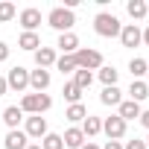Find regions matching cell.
<instances>
[{
  "label": "cell",
  "instance_id": "1",
  "mask_svg": "<svg viewBox=\"0 0 149 149\" xmlns=\"http://www.w3.org/2000/svg\"><path fill=\"white\" fill-rule=\"evenodd\" d=\"M73 58H76V67L79 70H100L102 67V53L100 50H91V47H79L76 53H73Z\"/></svg>",
  "mask_w": 149,
  "mask_h": 149
},
{
  "label": "cell",
  "instance_id": "2",
  "mask_svg": "<svg viewBox=\"0 0 149 149\" xmlns=\"http://www.w3.org/2000/svg\"><path fill=\"white\" fill-rule=\"evenodd\" d=\"M94 29H97V35H102V38H114V35H120L123 24H120L114 15H108V12H100V15L94 18Z\"/></svg>",
  "mask_w": 149,
  "mask_h": 149
},
{
  "label": "cell",
  "instance_id": "3",
  "mask_svg": "<svg viewBox=\"0 0 149 149\" xmlns=\"http://www.w3.org/2000/svg\"><path fill=\"white\" fill-rule=\"evenodd\" d=\"M50 105H53L50 94H26L21 100V111L24 114H44V111H50Z\"/></svg>",
  "mask_w": 149,
  "mask_h": 149
},
{
  "label": "cell",
  "instance_id": "4",
  "mask_svg": "<svg viewBox=\"0 0 149 149\" xmlns=\"http://www.w3.org/2000/svg\"><path fill=\"white\" fill-rule=\"evenodd\" d=\"M50 26L53 29H58V32H70V26L76 24V18H73V12L70 9H64V6H56L53 12H50Z\"/></svg>",
  "mask_w": 149,
  "mask_h": 149
},
{
  "label": "cell",
  "instance_id": "5",
  "mask_svg": "<svg viewBox=\"0 0 149 149\" xmlns=\"http://www.w3.org/2000/svg\"><path fill=\"white\" fill-rule=\"evenodd\" d=\"M6 85H9L12 91H18V94H21V91H26V88H29V70H26V67H21V64H18V67H12V70H9V76H6Z\"/></svg>",
  "mask_w": 149,
  "mask_h": 149
},
{
  "label": "cell",
  "instance_id": "6",
  "mask_svg": "<svg viewBox=\"0 0 149 149\" xmlns=\"http://www.w3.org/2000/svg\"><path fill=\"white\" fill-rule=\"evenodd\" d=\"M102 132L108 134V140H120L126 134V120H120L117 114H111V117L102 120Z\"/></svg>",
  "mask_w": 149,
  "mask_h": 149
},
{
  "label": "cell",
  "instance_id": "7",
  "mask_svg": "<svg viewBox=\"0 0 149 149\" xmlns=\"http://www.w3.org/2000/svg\"><path fill=\"white\" fill-rule=\"evenodd\" d=\"M120 41H123V47H137V44H143L140 26H137V24H126V26L120 29Z\"/></svg>",
  "mask_w": 149,
  "mask_h": 149
},
{
  "label": "cell",
  "instance_id": "8",
  "mask_svg": "<svg viewBox=\"0 0 149 149\" xmlns=\"http://www.w3.org/2000/svg\"><path fill=\"white\" fill-rule=\"evenodd\" d=\"M47 134V120L41 117V114H32L29 120H26V137H44Z\"/></svg>",
  "mask_w": 149,
  "mask_h": 149
},
{
  "label": "cell",
  "instance_id": "9",
  "mask_svg": "<svg viewBox=\"0 0 149 149\" xmlns=\"http://www.w3.org/2000/svg\"><path fill=\"white\" fill-rule=\"evenodd\" d=\"M29 88H35V94H44L50 88V70H32L29 73Z\"/></svg>",
  "mask_w": 149,
  "mask_h": 149
},
{
  "label": "cell",
  "instance_id": "10",
  "mask_svg": "<svg viewBox=\"0 0 149 149\" xmlns=\"http://www.w3.org/2000/svg\"><path fill=\"white\" fill-rule=\"evenodd\" d=\"M3 146H6V149H26V146H29V143H26V132H21V129H9Z\"/></svg>",
  "mask_w": 149,
  "mask_h": 149
},
{
  "label": "cell",
  "instance_id": "11",
  "mask_svg": "<svg viewBox=\"0 0 149 149\" xmlns=\"http://www.w3.org/2000/svg\"><path fill=\"white\" fill-rule=\"evenodd\" d=\"M117 108H120V111H117V117H120V120H126V123L140 117V105H137V102H132V100H123Z\"/></svg>",
  "mask_w": 149,
  "mask_h": 149
},
{
  "label": "cell",
  "instance_id": "12",
  "mask_svg": "<svg viewBox=\"0 0 149 149\" xmlns=\"http://www.w3.org/2000/svg\"><path fill=\"white\" fill-rule=\"evenodd\" d=\"M38 24H41V12H38V9H32V6H29V9H24V12H21V26H24L26 32H32Z\"/></svg>",
  "mask_w": 149,
  "mask_h": 149
},
{
  "label": "cell",
  "instance_id": "13",
  "mask_svg": "<svg viewBox=\"0 0 149 149\" xmlns=\"http://www.w3.org/2000/svg\"><path fill=\"white\" fill-rule=\"evenodd\" d=\"M61 140H64V146H70V149H82V146H85V134H82V129H76V126L67 129Z\"/></svg>",
  "mask_w": 149,
  "mask_h": 149
},
{
  "label": "cell",
  "instance_id": "14",
  "mask_svg": "<svg viewBox=\"0 0 149 149\" xmlns=\"http://www.w3.org/2000/svg\"><path fill=\"white\" fill-rule=\"evenodd\" d=\"M58 47H61L64 56H73V53L79 50V38L73 35V32H61V35H58Z\"/></svg>",
  "mask_w": 149,
  "mask_h": 149
},
{
  "label": "cell",
  "instance_id": "15",
  "mask_svg": "<svg viewBox=\"0 0 149 149\" xmlns=\"http://www.w3.org/2000/svg\"><path fill=\"white\" fill-rule=\"evenodd\" d=\"M35 64H38L41 70H47L50 64H56V53H53V47H38V50H35Z\"/></svg>",
  "mask_w": 149,
  "mask_h": 149
},
{
  "label": "cell",
  "instance_id": "16",
  "mask_svg": "<svg viewBox=\"0 0 149 149\" xmlns=\"http://www.w3.org/2000/svg\"><path fill=\"white\" fill-rule=\"evenodd\" d=\"M129 97H132V102H143L146 97H149V85L146 82H140V79H132V88H129Z\"/></svg>",
  "mask_w": 149,
  "mask_h": 149
},
{
  "label": "cell",
  "instance_id": "17",
  "mask_svg": "<svg viewBox=\"0 0 149 149\" xmlns=\"http://www.w3.org/2000/svg\"><path fill=\"white\" fill-rule=\"evenodd\" d=\"M24 120V111H21V105H9V108H3V123L9 126V129H18V123Z\"/></svg>",
  "mask_w": 149,
  "mask_h": 149
},
{
  "label": "cell",
  "instance_id": "18",
  "mask_svg": "<svg viewBox=\"0 0 149 149\" xmlns=\"http://www.w3.org/2000/svg\"><path fill=\"white\" fill-rule=\"evenodd\" d=\"M100 102H102V105H120V102H123V97H120V88H117V85H111V88H102V94H100Z\"/></svg>",
  "mask_w": 149,
  "mask_h": 149
},
{
  "label": "cell",
  "instance_id": "19",
  "mask_svg": "<svg viewBox=\"0 0 149 149\" xmlns=\"http://www.w3.org/2000/svg\"><path fill=\"white\" fill-rule=\"evenodd\" d=\"M100 132H102V120L88 114V117L82 120V134H85V137H94V134H100Z\"/></svg>",
  "mask_w": 149,
  "mask_h": 149
},
{
  "label": "cell",
  "instance_id": "20",
  "mask_svg": "<svg viewBox=\"0 0 149 149\" xmlns=\"http://www.w3.org/2000/svg\"><path fill=\"white\" fill-rule=\"evenodd\" d=\"M91 82H94V73H91V70H79V67H76V73H73V85H76L79 91H88V88H91Z\"/></svg>",
  "mask_w": 149,
  "mask_h": 149
},
{
  "label": "cell",
  "instance_id": "21",
  "mask_svg": "<svg viewBox=\"0 0 149 149\" xmlns=\"http://www.w3.org/2000/svg\"><path fill=\"white\" fill-rule=\"evenodd\" d=\"M18 47H21V50H32V53H35V50L41 47V38H38L35 32H24V35L18 38Z\"/></svg>",
  "mask_w": 149,
  "mask_h": 149
},
{
  "label": "cell",
  "instance_id": "22",
  "mask_svg": "<svg viewBox=\"0 0 149 149\" xmlns=\"http://www.w3.org/2000/svg\"><path fill=\"white\" fill-rule=\"evenodd\" d=\"M64 117H67L70 123H79V120H85V117H88V108H85L82 102H76V105H70V108L64 111Z\"/></svg>",
  "mask_w": 149,
  "mask_h": 149
},
{
  "label": "cell",
  "instance_id": "23",
  "mask_svg": "<svg viewBox=\"0 0 149 149\" xmlns=\"http://www.w3.org/2000/svg\"><path fill=\"white\" fill-rule=\"evenodd\" d=\"M126 9H129V15H132L134 21L146 18V3H143V0H129V3H126Z\"/></svg>",
  "mask_w": 149,
  "mask_h": 149
},
{
  "label": "cell",
  "instance_id": "24",
  "mask_svg": "<svg viewBox=\"0 0 149 149\" xmlns=\"http://www.w3.org/2000/svg\"><path fill=\"white\" fill-rule=\"evenodd\" d=\"M41 149H64V140H61V134H44L41 137Z\"/></svg>",
  "mask_w": 149,
  "mask_h": 149
},
{
  "label": "cell",
  "instance_id": "25",
  "mask_svg": "<svg viewBox=\"0 0 149 149\" xmlns=\"http://www.w3.org/2000/svg\"><path fill=\"white\" fill-rule=\"evenodd\" d=\"M117 76H120V73H117L114 67H100V82H102L105 88H111V85H117Z\"/></svg>",
  "mask_w": 149,
  "mask_h": 149
},
{
  "label": "cell",
  "instance_id": "26",
  "mask_svg": "<svg viewBox=\"0 0 149 149\" xmlns=\"http://www.w3.org/2000/svg\"><path fill=\"white\" fill-rule=\"evenodd\" d=\"M61 94H64V100H67L70 105H76V102L82 100V91L73 85V82H64V91H61Z\"/></svg>",
  "mask_w": 149,
  "mask_h": 149
},
{
  "label": "cell",
  "instance_id": "27",
  "mask_svg": "<svg viewBox=\"0 0 149 149\" xmlns=\"http://www.w3.org/2000/svg\"><path fill=\"white\" fill-rule=\"evenodd\" d=\"M56 67L61 70V76L64 73H76V58L73 56H61V58H56Z\"/></svg>",
  "mask_w": 149,
  "mask_h": 149
},
{
  "label": "cell",
  "instance_id": "28",
  "mask_svg": "<svg viewBox=\"0 0 149 149\" xmlns=\"http://www.w3.org/2000/svg\"><path fill=\"white\" fill-rule=\"evenodd\" d=\"M15 15H18L15 3H9V0H3V3H0V24H9V21H12Z\"/></svg>",
  "mask_w": 149,
  "mask_h": 149
},
{
  "label": "cell",
  "instance_id": "29",
  "mask_svg": "<svg viewBox=\"0 0 149 149\" xmlns=\"http://www.w3.org/2000/svg\"><path fill=\"white\" fill-rule=\"evenodd\" d=\"M129 70H132V76H134V79H140V76H146L149 64H146L143 58H132V61H129Z\"/></svg>",
  "mask_w": 149,
  "mask_h": 149
},
{
  "label": "cell",
  "instance_id": "30",
  "mask_svg": "<svg viewBox=\"0 0 149 149\" xmlns=\"http://www.w3.org/2000/svg\"><path fill=\"white\" fill-rule=\"evenodd\" d=\"M123 149H146V140H137V137H134V140H129Z\"/></svg>",
  "mask_w": 149,
  "mask_h": 149
},
{
  "label": "cell",
  "instance_id": "31",
  "mask_svg": "<svg viewBox=\"0 0 149 149\" xmlns=\"http://www.w3.org/2000/svg\"><path fill=\"white\" fill-rule=\"evenodd\" d=\"M6 58H9V47L0 41V61H6Z\"/></svg>",
  "mask_w": 149,
  "mask_h": 149
},
{
  "label": "cell",
  "instance_id": "32",
  "mask_svg": "<svg viewBox=\"0 0 149 149\" xmlns=\"http://www.w3.org/2000/svg\"><path fill=\"white\" fill-rule=\"evenodd\" d=\"M102 149H123V143H120V140H108Z\"/></svg>",
  "mask_w": 149,
  "mask_h": 149
},
{
  "label": "cell",
  "instance_id": "33",
  "mask_svg": "<svg viewBox=\"0 0 149 149\" xmlns=\"http://www.w3.org/2000/svg\"><path fill=\"white\" fill-rule=\"evenodd\" d=\"M137 120H140V123L149 129V111H140V117H137Z\"/></svg>",
  "mask_w": 149,
  "mask_h": 149
},
{
  "label": "cell",
  "instance_id": "34",
  "mask_svg": "<svg viewBox=\"0 0 149 149\" xmlns=\"http://www.w3.org/2000/svg\"><path fill=\"white\" fill-rule=\"evenodd\" d=\"M6 91H9V85H6V79H3V76H0V97H3Z\"/></svg>",
  "mask_w": 149,
  "mask_h": 149
},
{
  "label": "cell",
  "instance_id": "35",
  "mask_svg": "<svg viewBox=\"0 0 149 149\" xmlns=\"http://www.w3.org/2000/svg\"><path fill=\"white\" fill-rule=\"evenodd\" d=\"M140 35H143V44H146V47H149V26H146V29H143V32H140Z\"/></svg>",
  "mask_w": 149,
  "mask_h": 149
},
{
  "label": "cell",
  "instance_id": "36",
  "mask_svg": "<svg viewBox=\"0 0 149 149\" xmlns=\"http://www.w3.org/2000/svg\"><path fill=\"white\" fill-rule=\"evenodd\" d=\"M82 149H100V146H97V143H91V140H88V143H85V146H82Z\"/></svg>",
  "mask_w": 149,
  "mask_h": 149
},
{
  "label": "cell",
  "instance_id": "37",
  "mask_svg": "<svg viewBox=\"0 0 149 149\" xmlns=\"http://www.w3.org/2000/svg\"><path fill=\"white\" fill-rule=\"evenodd\" d=\"M26 149H41V146H38V143H32V146H26Z\"/></svg>",
  "mask_w": 149,
  "mask_h": 149
},
{
  "label": "cell",
  "instance_id": "38",
  "mask_svg": "<svg viewBox=\"0 0 149 149\" xmlns=\"http://www.w3.org/2000/svg\"><path fill=\"white\" fill-rule=\"evenodd\" d=\"M146 15H149V3H146Z\"/></svg>",
  "mask_w": 149,
  "mask_h": 149
},
{
  "label": "cell",
  "instance_id": "39",
  "mask_svg": "<svg viewBox=\"0 0 149 149\" xmlns=\"http://www.w3.org/2000/svg\"><path fill=\"white\" fill-rule=\"evenodd\" d=\"M146 149H149V137H146Z\"/></svg>",
  "mask_w": 149,
  "mask_h": 149
},
{
  "label": "cell",
  "instance_id": "40",
  "mask_svg": "<svg viewBox=\"0 0 149 149\" xmlns=\"http://www.w3.org/2000/svg\"><path fill=\"white\" fill-rule=\"evenodd\" d=\"M146 76H149V70H146Z\"/></svg>",
  "mask_w": 149,
  "mask_h": 149
}]
</instances>
